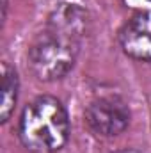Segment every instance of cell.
Segmentation results:
<instances>
[{
    "label": "cell",
    "instance_id": "6da1fadb",
    "mask_svg": "<svg viewBox=\"0 0 151 153\" xmlns=\"http://www.w3.org/2000/svg\"><path fill=\"white\" fill-rule=\"evenodd\" d=\"M18 135L21 144L34 153H55L70 139V117L53 96L32 100L20 116Z\"/></svg>",
    "mask_w": 151,
    "mask_h": 153
},
{
    "label": "cell",
    "instance_id": "7a4b0ae2",
    "mask_svg": "<svg viewBox=\"0 0 151 153\" xmlns=\"http://www.w3.org/2000/svg\"><path fill=\"white\" fill-rule=\"evenodd\" d=\"M80 41L53 29L34 39L27 52V68L41 82H55L75 68Z\"/></svg>",
    "mask_w": 151,
    "mask_h": 153
},
{
    "label": "cell",
    "instance_id": "3957f363",
    "mask_svg": "<svg viewBox=\"0 0 151 153\" xmlns=\"http://www.w3.org/2000/svg\"><path fill=\"white\" fill-rule=\"evenodd\" d=\"M85 123L94 135L115 137L126 130L130 109L119 96H100L87 105Z\"/></svg>",
    "mask_w": 151,
    "mask_h": 153
},
{
    "label": "cell",
    "instance_id": "277c9868",
    "mask_svg": "<svg viewBox=\"0 0 151 153\" xmlns=\"http://www.w3.org/2000/svg\"><path fill=\"white\" fill-rule=\"evenodd\" d=\"M119 43L128 57L151 62V9L135 13L123 25Z\"/></svg>",
    "mask_w": 151,
    "mask_h": 153
},
{
    "label": "cell",
    "instance_id": "5b68a950",
    "mask_svg": "<svg viewBox=\"0 0 151 153\" xmlns=\"http://www.w3.org/2000/svg\"><path fill=\"white\" fill-rule=\"evenodd\" d=\"M18 89H20V80H18L16 70L11 68L7 62H4L2 64V98H0V121L2 123H5L14 112Z\"/></svg>",
    "mask_w": 151,
    "mask_h": 153
}]
</instances>
